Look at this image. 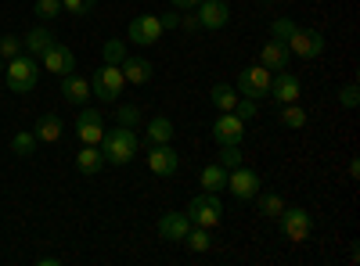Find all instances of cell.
Segmentation results:
<instances>
[{
	"mask_svg": "<svg viewBox=\"0 0 360 266\" xmlns=\"http://www.w3.org/2000/svg\"><path fill=\"white\" fill-rule=\"evenodd\" d=\"M101 155H105V162L108 166H127V162H134L137 159V147H141V140H137V130H130V126H112V130H105V137H101Z\"/></svg>",
	"mask_w": 360,
	"mask_h": 266,
	"instance_id": "1",
	"label": "cell"
},
{
	"mask_svg": "<svg viewBox=\"0 0 360 266\" xmlns=\"http://www.w3.org/2000/svg\"><path fill=\"white\" fill-rule=\"evenodd\" d=\"M4 79L11 94H29L40 83V58L33 54H18L11 62H4Z\"/></svg>",
	"mask_w": 360,
	"mask_h": 266,
	"instance_id": "2",
	"label": "cell"
},
{
	"mask_svg": "<svg viewBox=\"0 0 360 266\" xmlns=\"http://www.w3.org/2000/svg\"><path fill=\"white\" fill-rule=\"evenodd\" d=\"M123 72H119V65H101L94 69V76H90V101H101V105H115L119 98H123Z\"/></svg>",
	"mask_w": 360,
	"mask_h": 266,
	"instance_id": "3",
	"label": "cell"
},
{
	"mask_svg": "<svg viewBox=\"0 0 360 266\" xmlns=\"http://www.w3.org/2000/svg\"><path fill=\"white\" fill-rule=\"evenodd\" d=\"M188 220L195 223V227H220L224 223V205H220V198L217 194H209V191H202V194H195L191 201H188Z\"/></svg>",
	"mask_w": 360,
	"mask_h": 266,
	"instance_id": "4",
	"label": "cell"
},
{
	"mask_svg": "<svg viewBox=\"0 0 360 266\" xmlns=\"http://www.w3.org/2000/svg\"><path fill=\"white\" fill-rule=\"evenodd\" d=\"M227 191H231L238 201H252V198L263 191V180H259L256 169L238 166V169H227Z\"/></svg>",
	"mask_w": 360,
	"mask_h": 266,
	"instance_id": "5",
	"label": "cell"
},
{
	"mask_svg": "<svg viewBox=\"0 0 360 266\" xmlns=\"http://www.w3.org/2000/svg\"><path fill=\"white\" fill-rule=\"evenodd\" d=\"M270 69H263V65H249V69H242L238 72V94L242 98H252V101H259V98H266L270 94Z\"/></svg>",
	"mask_w": 360,
	"mask_h": 266,
	"instance_id": "6",
	"label": "cell"
},
{
	"mask_svg": "<svg viewBox=\"0 0 360 266\" xmlns=\"http://www.w3.org/2000/svg\"><path fill=\"white\" fill-rule=\"evenodd\" d=\"M162 33H166V29H162L159 15H137V18L127 25V40L137 44V47H152V44H159Z\"/></svg>",
	"mask_w": 360,
	"mask_h": 266,
	"instance_id": "7",
	"label": "cell"
},
{
	"mask_svg": "<svg viewBox=\"0 0 360 266\" xmlns=\"http://www.w3.org/2000/svg\"><path fill=\"white\" fill-rule=\"evenodd\" d=\"M278 220H281V230H285L288 241H307L310 230H314V216L307 209H299V205H285Z\"/></svg>",
	"mask_w": 360,
	"mask_h": 266,
	"instance_id": "8",
	"label": "cell"
},
{
	"mask_svg": "<svg viewBox=\"0 0 360 266\" xmlns=\"http://www.w3.org/2000/svg\"><path fill=\"white\" fill-rule=\"evenodd\" d=\"M288 44V51L292 54H299V58H321L324 54V47H328V40H324V33H317V29H295V33L285 40Z\"/></svg>",
	"mask_w": 360,
	"mask_h": 266,
	"instance_id": "9",
	"label": "cell"
},
{
	"mask_svg": "<svg viewBox=\"0 0 360 266\" xmlns=\"http://www.w3.org/2000/svg\"><path fill=\"white\" fill-rule=\"evenodd\" d=\"M40 69H47L51 76H69V72H76V54H72V47H65V44H51L44 54H40Z\"/></svg>",
	"mask_w": 360,
	"mask_h": 266,
	"instance_id": "10",
	"label": "cell"
},
{
	"mask_svg": "<svg viewBox=\"0 0 360 266\" xmlns=\"http://www.w3.org/2000/svg\"><path fill=\"white\" fill-rule=\"evenodd\" d=\"M299 94H303V83H299V76L292 69H281L270 76V94L266 98H274V105H292L299 101Z\"/></svg>",
	"mask_w": 360,
	"mask_h": 266,
	"instance_id": "11",
	"label": "cell"
},
{
	"mask_svg": "<svg viewBox=\"0 0 360 266\" xmlns=\"http://www.w3.org/2000/svg\"><path fill=\"white\" fill-rule=\"evenodd\" d=\"M195 18H198L202 29H209V33H220L231 22V8H227V0H202L195 8Z\"/></svg>",
	"mask_w": 360,
	"mask_h": 266,
	"instance_id": "12",
	"label": "cell"
},
{
	"mask_svg": "<svg viewBox=\"0 0 360 266\" xmlns=\"http://www.w3.org/2000/svg\"><path fill=\"white\" fill-rule=\"evenodd\" d=\"M144 159L155 176H176V169H180V155L173 152V144H148Z\"/></svg>",
	"mask_w": 360,
	"mask_h": 266,
	"instance_id": "13",
	"label": "cell"
},
{
	"mask_svg": "<svg viewBox=\"0 0 360 266\" xmlns=\"http://www.w3.org/2000/svg\"><path fill=\"white\" fill-rule=\"evenodd\" d=\"M76 137H79V144H101L105 119H101L98 108H79V115H76Z\"/></svg>",
	"mask_w": 360,
	"mask_h": 266,
	"instance_id": "14",
	"label": "cell"
},
{
	"mask_svg": "<svg viewBox=\"0 0 360 266\" xmlns=\"http://www.w3.org/2000/svg\"><path fill=\"white\" fill-rule=\"evenodd\" d=\"M213 140H217V147L220 144H242L245 140V123L238 119L234 112H220L217 123H213Z\"/></svg>",
	"mask_w": 360,
	"mask_h": 266,
	"instance_id": "15",
	"label": "cell"
},
{
	"mask_svg": "<svg viewBox=\"0 0 360 266\" xmlns=\"http://www.w3.org/2000/svg\"><path fill=\"white\" fill-rule=\"evenodd\" d=\"M119 72H123V79H127V83H134V86H144V83H152V76H155V65L148 62L144 54H127L123 62H119Z\"/></svg>",
	"mask_w": 360,
	"mask_h": 266,
	"instance_id": "16",
	"label": "cell"
},
{
	"mask_svg": "<svg viewBox=\"0 0 360 266\" xmlns=\"http://www.w3.org/2000/svg\"><path fill=\"white\" fill-rule=\"evenodd\" d=\"M288 62H292V51H288V44H281V40L270 36V40L259 47V65H263V69H270V72H281V69H288Z\"/></svg>",
	"mask_w": 360,
	"mask_h": 266,
	"instance_id": "17",
	"label": "cell"
},
{
	"mask_svg": "<svg viewBox=\"0 0 360 266\" xmlns=\"http://www.w3.org/2000/svg\"><path fill=\"white\" fill-rule=\"evenodd\" d=\"M188 230H191L188 213H162L159 216V238L162 241H184Z\"/></svg>",
	"mask_w": 360,
	"mask_h": 266,
	"instance_id": "18",
	"label": "cell"
},
{
	"mask_svg": "<svg viewBox=\"0 0 360 266\" xmlns=\"http://www.w3.org/2000/svg\"><path fill=\"white\" fill-rule=\"evenodd\" d=\"M62 101H69V105L83 108V105L90 101V79H86V76H79V72L62 76Z\"/></svg>",
	"mask_w": 360,
	"mask_h": 266,
	"instance_id": "19",
	"label": "cell"
},
{
	"mask_svg": "<svg viewBox=\"0 0 360 266\" xmlns=\"http://www.w3.org/2000/svg\"><path fill=\"white\" fill-rule=\"evenodd\" d=\"M105 166H108V162H105V155H101V147H98V144H83V147H79L76 169H79L83 176H98Z\"/></svg>",
	"mask_w": 360,
	"mask_h": 266,
	"instance_id": "20",
	"label": "cell"
},
{
	"mask_svg": "<svg viewBox=\"0 0 360 266\" xmlns=\"http://www.w3.org/2000/svg\"><path fill=\"white\" fill-rule=\"evenodd\" d=\"M51 44H54V33H51L47 25H37V29H29V33L22 36V51L33 54V58H40Z\"/></svg>",
	"mask_w": 360,
	"mask_h": 266,
	"instance_id": "21",
	"label": "cell"
},
{
	"mask_svg": "<svg viewBox=\"0 0 360 266\" xmlns=\"http://www.w3.org/2000/svg\"><path fill=\"white\" fill-rule=\"evenodd\" d=\"M198 184H202V191H209V194H220V191L227 187V169H224L220 162H209V166L202 169V176H198Z\"/></svg>",
	"mask_w": 360,
	"mask_h": 266,
	"instance_id": "22",
	"label": "cell"
},
{
	"mask_svg": "<svg viewBox=\"0 0 360 266\" xmlns=\"http://www.w3.org/2000/svg\"><path fill=\"white\" fill-rule=\"evenodd\" d=\"M173 130H176V126L166 119V115H155V119L144 126V140H148V144H169V140H173Z\"/></svg>",
	"mask_w": 360,
	"mask_h": 266,
	"instance_id": "23",
	"label": "cell"
},
{
	"mask_svg": "<svg viewBox=\"0 0 360 266\" xmlns=\"http://www.w3.org/2000/svg\"><path fill=\"white\" fill-rule=\"evenodd\" d=\"M278 123L288 126V130H303L310 123V115H307V108H299L292 101V105H278Z\"/></svg>",
	"mask_w": 360,
	"mask_h": 266,
	"instance_id": "24",
	"label": "cell"
},
{
	"mask_svg": "<svg viewBox=\"0 0 360 266\" xmlns=\"http://www.w3.org/2000/svg\"><path fill=\"white\" fill-rule=\"evenodd\" d=\"M256 209H259L266 220H278L281 209H285V198H281L278 191H259V194H256Z\"/></svg>",
	"mask_w": 360,
	"mask_h": 266,
	"instance_id": "25",
	"label": "cell"
},
{
	"mask_svg": "<svg viewBox=\"0 0 360 266\" xmlns=\"http://www.w3.org/2000/svg\"><path fill=\"white\" fill-rule=\"evenodd\" d=\"M238 98H242V94H238V86H231V83H217L213 91H209V101H213L220 112H231Z\"/></svg>",
	"mask_w": 360,
	"mask_h": 266,
	"instance_id": "26",
	"label": "cell"
},
{
	"mask_svg": "<svg viewBox=\"0 0 360 266\" xmlns=\"http://www.w3.org/2000/svg\"><path fill=\"white\" fill-rule=\"evenodd\" d=\"M62 119H58V115H40V123H37V140H44V144H54L58 137H62Z\"/></svg>",
	"mask_w": 360,
	"mask_h": 266,
	"instance_id": "27",
	"label": "cell"
},
{
	"mask_svg": "<svg viewBox=\"0 0 360 266\" xmlns=\"http://www.w3.org/2000/svg\"><path fill=\"white\" fill-rule=\"evenodd\" d=\"M184 245L191 248V252H209V248H213V234H209V227H195L191 223V230H188V238H184Z\"/></svg>",
	"mask_w": 360,
	"mask_h": 266,
	"instance_id": "28",
	"label": "cell"
},
{
	"mask_svg": "<svg viewBox=\"0 0 360 266\" xmlns=\"http://www.w3.org/2000/svg\"><path fill=\"white\" fill-rule=\"evenodd\" d=\"M37 144H40V140H37L33 130H22V133L11 137V152L22 155V159H29V155H37Z\"/></svg>",
	"mask_w": 360,
	"mask_h": 266,
	"instance_id": "29",
	"label": "cell"
},
{
	"mask_svg": "<svg viewBox=\"0 0 360 266\" xmlns=\"http://www.w3.org/2000/svg\"><path fill=\"white\" fill-rule=\"evenodd\" d=\"M217 162L224 169H238V166H245V155H242V144H220V155Z\"/></svg>",
	"mask_w": 360,
	"mask_h": 266,
	"instance_id": "30",
	"label": "cell"
},
{
	"mask_svg": "<svg viewBox=\"0 0 360 266\" xmlns=\"http://www.w3.org/2000/svg\"><path fill=\"white\" fill-rule=\"evenodd\" d=\"M127 54H130V51H127V40H105V44H101V58H105V65H119Z\"/></svg>",
	"mask_w": 360,
	"mask_h": 266,
	"instance_id": "31",
	"label": "cell"
},
{
	"mask_svg": "<svg viewBox=\"0 0 360 266\" xmlns=\"http://www.w3.org/2000/svg\"><path fill=\"white\" fill-rule=\"evenodd\" d=\"M141 119H144L141 108L130 105V101H123V105L115 108V123H119V126H130V130H134V126H141Z\"/></svg>",
	"mask_w": 360,
	"mask_h": 266,
	"instance_id": "32",
	"label": "cell"
},
{
	"mask_svg": "<svg viewBox=\"0 0 360 266\" xmlns=\"http://www.w3.org/2000/svg\"><path fill=\"white\" fill-rule=\"evenodd\" d=\"M231 112H234V115H238V119H242L245 126H249V123L256 119V115H259V101H252V98H238Z\"/></svg>",
	"mask_w": 360,
	"mask_h": 266,
	"instance_id": "33",
	"label": "cell"
},
{
	"mask_svg": "<svg viewBox=\"0 0 360 266\" xmlns=\"http://www.w3.org/2000/svg\"><path fill=\"white\" fill-rule=\"evenodd\" d=\"M33 15H37L40 22H54L58 15H62V0H37Z\"/></svg>",
	"mask_w": 360,
	"mask_h": 266,
	"instance_id": "34",
	"label": "cell"
},
{
	"mask_svg": "<svg viewBox=\"0 0 360 266\" xmlns=\"http://www.w3.org/2000/svg\"><path fill=\"white\" fill-rule=\"evenodd\" d=\"M18 54H22V36H15V33L0 36V58H4V62H11V58H18Z\"/></svg>",
	"mask_w": 360,
	"mask_h": 266,
	"instance_id": "35",
	"label": "cell"
},
{
	"mask_svg": "<svg viewBox=\"0 0 360 266\" xmlns=\"http://www.w3.org/2000/svg\"><path fill=\"white\" fill-rule=\"evenodd\" d=\"M295 29H299V25H295L292 18H274V22H270V36L285 44V40H288V36L295 33Z\"/></svg>",
	"mask_w": 360,
	"mask_h": 266,
	"instance_id": "36",
	"label": "cell"
},
{
	"mask_svg": "<svg viewBox=\"0 0 360 266\" xmlns=\"http://www.w3.org/2000/svg\"><path fill=\"white\" fill-rule=\"evenodd\" d=\"M94 4H98V0H62V11H69V15L83 18V15L94 11Z\"/></svg>",
	"mask_w": 360,
	"mask_h": 266,
	"instance_id": "37",
	"label": "cell"
},
{
	"mask_svg": "<svg viewBox=\"0 0 360 266\" xmlns=\"http://www.w3.org/2000/svg\"><path fill=\"white\" fill-rule=\"evenodd\" d=\"M356 101H360L356 83H349V86H342V91H339V105H342V108H356Z\"/></svg>",
	"mask_w": 360,
	"mask_h": 266,
	"instance_id": "38",
	"label": "cell"
},
{
	"mask_svg": "<svg viewBox=\"0 0 360 266\" xmlns=\"http://www.w3.org/2000/svg\"><path fill=\"white\" fill-rule=\"evenodd\" d=\"M180 29H184V33H198V18H195V11H180Z\"/></svg>",
	"mask_w": 360,
	"mask_h": 266,
	"instance_id": "39",
	"label": "cell"
},
{
	"mask_svg": "<svg viewBox=\"0 0 360 266\" xmlns=\"http://www.w3.org/2000/svg\"><path fill=\"white\" fill-rule=\"evenodd\" d=\"M159 22H162V29H166V33H169V29H180V11L173 8V11L159 15Z\"/></svg>",
	"mask_w": 360,
	"mask_h": 266,
	"instance_id": "40",
	"label": "cell"
},
{
	"mask_svg": "<svg viewBox=\"0 0 360 266\" xmlns=\"http://www.w3.org/2000/svg\"><path fill=\"white\" fill-rule=\"evenodd\" d=\"M202 4V0H169V8H176V11H195Z\"/></svg>",
	"mask_w": 360,
	"mask_h": 266,
	"instance_id": "41",
	"label": "cell"
},
{
	"mask_svg": "<svg viewBox=\"0 0 360 266\" xmlns=\"http://www.w3.org/2000/svg\"><path fill=\"white\" fill-rule=\"evenodd\" d=\"M37 262H40V266H58V262H62V259H58V255H40Z\"/></svg>",
	"mask_w": 360,
	"mask_h": 266,
	"instance_id": "42",
	"label": "cell"
},
{
	"mask_svg": "<svg viewBox=\"0 0 360 266\" xmlns=\"http://www.w3.org/2000/svg\"><path fill=\"white\" fill-rule=\"evenodd\" d=\"M356 176H360V162L353 159V162H349V180H356Z\"/></svg>",
	"mask_w": 360,
	"mask_h": 266,
	"instance_id": "43",
	"label": "cell"
},
{
	"mask_svg": "<svg viewBox=\"0 0 360 266\" xmlns=\"http://www.w3.org/2000/svg\"><path fill=\"white\" fill-rule=\"evenodd\" d=\"M0 76H4V58H0Z\"/></svg>",
	"mask_w": 360,
	"mask_h": 266,
	"instance_id": "44",
	"label": "cell"
},
{
	"mask_svg": "<svg viewBox=\"0 0 360 266\" xmlns=\"http://www.w3.org/2000/svg\"><path fill=\"white\" fill-rule=\"evenodd\" d=\"M263 4H274V0H263Z\"/></svg>",
	"mask_w": 360,
	"mask_h": 266,
	"instance_id": "45",
	"label": "cell"
}]
</instances>
